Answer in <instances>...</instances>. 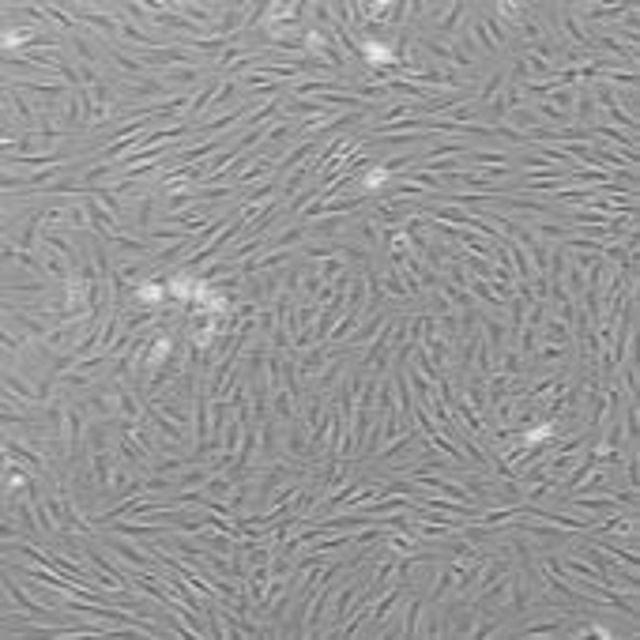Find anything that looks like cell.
<instances>
[{
  "mask_svg": "<svg viewBox=\"0 0 640 640\" xmlns=\"http://www.w3.org/2000/svg\"><path fill=\"white\" fill-rule=\"evenodd\" d=\"M467 290H475V298H482L486 306H493V309H505V301L493 294V286L486 283V279H467Z\"/></svg>",
  "mask_w": 640,
  "mask_h": 640,
  "instance_id": "10",
  "label": "cell"
},
{
  "mask_svg": "<svg viewBox=\"0 0 640 640\" xmlns=\"http://www.w3.org/2000/svg\"><path fill=\"white\" fill-rule=\"evenodd\" d=\"M162 79H166V83L173 79L178 87H196L200 79H204V72H200V68H166Z\"/></svg>",
  "mask_w": 640,
  "mask_h": 640,
  "instance_id": "9",
  "label": "cell"
},
{
  "mask_svg": "<svg viewBox=\"0 0 640 640\" xmlns=\"http://www.w3.org/2000/svg\"><path fill=\"white\" fill-rule=\"evenodd\" d=\"M283 109H286V117H301V121H306V117H320V114H328V106L320 98H286L283 102Z\"/></svg>",
  "mask_w": 640,
  "mask_h": 640,
  "instance_id": "5",
  "label": "cell"
},
{
  "mask_svg": "<svg viewBox=\"0 0 640 640\" xmlns=\"http://www.w3.org/2000/svg\"><path fill=\"white\" fill-rule=\"evenodd\" d=\"M4 388H8V392H19V399H27V403H42V396H38V392L30 388L27 381L15 377L12 370H4Z\"/></svg>",
  "mask_w": 640,
  "mask_h": 640,
  "instance_id": "8",
  "label": "cell"
},
{
  "mask_svg": "<svg viewBox=\"0 0 640 640\" xmlns=\"http://www.w3.org/2000/svg\"><path fill=\"white\" fill-rule=\"evenodd\" d=\"M471 34L478 38V45H482L486 53H498V45H493V38L486 34V27H482V19H471Z\"/></svg>",
  "mask_w": 640,
  "mask_h": 640,
  "instance_id": "18",
  "label": "cell"
},
{
  "mask_svg": "<svg viewBox=\"0 0 640 640\" xmlns=\"http://www.w3.org/2000/svg\"><path fill=\"white\" fill-rule=\"evenodd\" d=\"M347 226V219L343 215H332V219H320V222H313V226H306V234H320V237H335L339 230Z\"/></svg>",
  "mask_w": 640,
  "mask_h": 640,
  "instance_id": "11",
  "label": "cell"
},
{
  "mask_svg": "<svg viewBox=\"0 0 640 640\" xmlns=\"http://www.w3.org/2000/svg\"><path fill=\"white\" fill-rule=\"evenodd\" d=\"M178 12L189 15V23H196V27H207V23H211V8H204V4H178Z\"/></svg>",
  "mask_w": 640,
  "mask_h": 640,
  "instance_id": "15",
  "label": "cell"
},
{
  "mask_svg": "<svg viewBox=\"0 0 640 640\" xmlns=\"http://www.w3.org/2000/svg\"><path fill=\"white\" fill-rule=\"evenodd\" d=\"M573 121H576V128H591L599 121V106H595V98H591V87H580V91H576Z\"/></svg>",
  "mask_w": 640,
  "mask_h": 640,
  "instance_id": "2",
  "label": "cell"
},
{
  "mask_svg": "<svg viewBox=\"0 0 640 640\" xmlns=\"http://www.w3.org/2000/svg\"><path fill=\"white\" fill-rule=\"evenodd\" d=\"M463 12H467V4H452V8L445 12V23H441V30H445V34H452V30L460 27V15H463Z\"/></svg>",
  "mask_w": 640,
  "mask_h": 640,
  "instance_id": "19",
  "label": "cell"
},
{
  "mask_svg": "<svg viewBox=\"0 0 640 640\" xmlns=\"http://www.w3.org/2000/svg\"><path fill=\"white\" fill-rule=\"evenodd\" d=\"M4 591H8V599H12V603H19V610H23V614H30V618H50V621H61V618H53V610H50L45 603H38V599H30L27 591H23V580L15 584L12 569L4 573Z\"/></svg>",
  "mask_w": 640,
  "mask_h": 640,
  "instance_id": "1",
  "label": "cell"
},
{
  "mask_svg": "<svg viewBox=\"0 0 640 640\" xmlns=\"http://www.w3.org/2000/svg\"><path fill=\"white\" fill-rule=\"evenodd\" d=\"M192 200H196V189H192V192H173V196L166 200V215H178L181 207L192 204Z\"/></svg>",
  "mask_w": 640,
  "mask_h": 640,
  "instance_id": "17",
  "label": "cell"
},
{
  "mask_svg": "<svg viewBox=\"0 0 640 640\" xmlns=\"http://www.w3.org/2000/svg\"><path fill=\"white\" fill-rule=\"evenodd\" d=\"M542 332H546V343H557V347H573L569 324H565L562 317H550V320H542Z\"/></svg>",
  "mask_w": 640,
  "mask_h": 640,
  "instance_id": "7",
  "label": "cell"
},
{
  "mask_svg": "<svg viewBox=\"0 0 640 640\" xmlns=\"http://www.w3.org/2000/svg\"><path fill=\"white\" fill-rule=\"evenodd\" d=\"M4 452H8V456H12V460H19V463H27V467H30V471H42V467H45V456H42V452H38V448H27V445H15V441H12V437H8V441H4Z\"/></svg>",
  "mask_w": 640,
  "mask_h": 640,
  "instance_id": "6",
  "label": "cell"
},
{
  "mask_svg": "<svg viewBox=\"0 0 640 640\" xmlns=\"http://www.w3.org/2000/svg\"><path fill=\"white\" fill-rule=\"evenodd\" d=\"M384 286H388V294H396V298H411V294H407V286H403V279H399V271H396V268H388V271H384Z\"/></svg>",
  "mask_w": 640,
  "mask_h": 640,
  "instance_id": "16",
  "label": "cell"
},
{
  "mask_svg": "<svg viewBox=\"0 0 640 640\" xmlns=\"http://www.w3.org/2000/svg\"><path fill=\"white\" fill-rule=\"evenodd\" d=\"M106 245H109V253H125V256H155L151 253V242H143V237H125L121 230H117Z\"/></svg>",
  "mask_w": 640,
  "mask_h": 640,
  "instance_id": "4",
  "label": "cell"
},
{
  "mask_svg": "<svg viewBox=\"0 0 640 640\" xmlns=\"http://www.w3.org/2000/svg\"><path fill=\"white\" fill-rule=\"evenodd\" d=\"M109 57H114L117 64H121V68L128 72V79H132V76H140V61H136V57H128V53H121V50H109Z\"/></svg>",
  "mask_w": 640,
  "mask_h": 640,
  "instance_id": "21",
  "label": "cell"
},
{
  "mask_svg": "<svg viewBox=\"0 0 640 640\" xmlns=\"http://www.w3.org/2000/svg\"><path fill=\"white\" fill-rule=\"evenodd\" d=\"M185 45H192V50L204 57V53H219V50H230V38H192V42H185Z\"/></svg>",
  "mask_w": 640,
  "mask_h": 640,
  "instance_id": "13",
  "label": "cell"
},
{
  "mask_svg": "<svg viewBox=\"0 0 640 640\" xmlns=\"http://www.w3.org/2000/svg\"><path fill=\"white\" fill-rule=\"evenodd\" d=\"M87 441H91V452H109V429H106V418L94 422L87 429Z\"/></svg>",
  "mask_w": 640,
  "mask_h": 640,
  "instance_id": "12",
  "label": "cell"
},
{
  "mask_svg": "<svg viewBox=\"0 0 640 640\" xmlns=\"http://www.w3.org/2000/svg\"><path fill=\"white\" fill-rule=\"evenodd\" d=\"M520 370H524V358H520L516 350H505V362H501V373H505V377H520Z\"/></svg>",
  "mask_w": 640,
  "mask_h": 640,
  "instance_id": "20",
  "label": "cell"
},
{
  "mask_svg": "<svg viewBox=\"0 0 640 640\" xmlns=\"http://www.w3.org/2000/svg\"><path fill=\"white\" fill-rule=\"evenodd\" d=\"M72 19H83V23H91V27H98L102 34H109V38H117V30H121V23L114 19V12H109V15H102V12H91V8H72Z\"/></svg>",
  "mask_w": 640,
  "mask_h": 640,
  "instance_id": "3",
  "label": "cell"
},
{
  "mask_svg": "<svg viewBox=\"0 0 640 640\" xmlns=\"http://www.w3.org/2000/svg\"><path fill=\"white\" fill-rule=\"evenodd\" d=\"M573 102H576V94L569 91V87H554V91H550V106L562 109V114H569V117H573Z\"/></svg>",
  "mask_w": 640,
  "mask_h": 640,
  "instance_id": "14",
  "label": "cell"
}]
</instances>
